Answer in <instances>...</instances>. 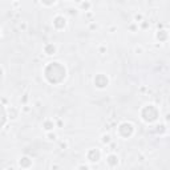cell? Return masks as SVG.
Wrapping results in <instances>:
<instances>
[{
	"label": "cell",
	"instance_id": "8992f818",
	"mask_svg": "<svg viewBox=\"0 0 170 170\" xmlns=\"http://www.w3.org/2000/svg\"><path fill=\"white\" fill-rule=\"evenodd\" d=\"M53 25L57 28V29H61L65 27V19L64 16H56L55 20H53Z\"/></svg>",
	"mask_w": 170,
	"mask_h": 170
},
{
	"label": "cell",
	"instance_id": "5bb4252c",
	"mask_svg": "<svg viewBox=\"0 0 170 170\" xmlns=\"http://www.w3.org/2000/svg\"><path fill=\"white\" fill-rule=\"evenodd\" d=\"M157 132H158V133H164V132H165V126H164V125H158V126H157Z\"/></svg>",
	"mask_w": 170,
	"mask_h": 170
},
{
	"label": "cell",
	"instance_id": "7a4b0ae2",
	"mask_svg": "<svg viewBox=\"0 0 170 170\" xmlns=\"http://www.w3.org/2000/svg\"><path fill=\"white\" fill-rule=\"evenodd\" d=\"M141 116H142V118H144L146 122H153L158 118V110L153 105H147V106H145V108L142 109Z\"/></svg>",
	"mask_w": 170,
	"mask_h": 170
},
{
	"label": "cell",
	"instance_id": "4fadbf2b",
	"mask_svg": "<svg viewBox=\"0 0 170 170\" xmlns=\"http://www.w3.org/2000/svg\"><path fill=\"white\" fill-rule=\"evenodd\" d=\"M42 3L45 4V5H51V4H53L56 1V0H41Z\"/></svg>",
	"mask_w": 170,
	"mask_h": 170
},
{
	"label": "cell",
	"instance_id": "e0dca14e",
	"mask_svg": "<svg viewBox=\"0 0 170 170\" xmlns=\"http://www.w3.org/2000/svg\"><path fill=\"white\" fill-rule=\"evenodd\" d=\"M48 137H49V140H55V138H56V136H55V134H49Z\"/></svg>",
	"mask_w": 170,
	"mask_h": 170
},
{
	"label": "cell",
	"instance_id": "7c38bea8",
	"mask_svg": "<svg viewBox=\"0 0 170 170\" xmlns=\"http://www.w3.org/2000/svg\"><path fill=\"white\" fill-rule=\"evenodd\" d=\"M102 142H104V144L110 142V136H108V134H106V136H104V137H102Z\"/></svg>",
	"mask_w": 170,
	"mask_h": 170
},
{
	"label": "cell",
	"instance_id": "52a82bcc",
	"mask_svg": "<svg viewBox=\"0 0 170 170\" xmlns=\"http://www.w3.org/2000/svg\"><path fill=\"white\" fill-rule=\"evenodd\" d=\"M106 162H108L109 166H112V167L117 166V164H118L117 156H114V154H110V156H108V158H106Z\"/></svg>",
	"mask_w": 170,
	"mask_h": 170
},
{
	"label": "cell",
	"instance_id": "277c9868",
	"mask_svg": "<svg viewBox=\"0 0 170 170\" xmlns=\"http://www.w3.org/2000/svg\"><path fill=\"white\" fill-rule=\"evenodd\" d=\"M95 84L97 88H105L108 85V77L105 75H97L95 77Z\"/></svg>",
	"mask_w": 170,
	"mask_h": 170
},
{
	"label": "cell",
	"instance_id": "8fae6325",
	"mask_svg": "<svg viewBox=\"0 0 170 170\" xmlns=\"http://www.w3.org/2000/svg\"><path fill=\"white\" fill-rule=\"evenodd\" d=\"M53 128H55V124L52 121H45L44 122V129L45 130H52Z\"/></svg>",
	"mask_w": 170,
	"mask_h": 170
},
{
	"label": "cell",
	"instance_id": "6da1fadb",
	"mask_svg": "<svg viewBox=\"0 0 170 170\" xmlns=\"http://www.w3.org/2000/svg\"><path fill=\"white\" fill-rule=\"evenodd\" d=\"M45 77L49 82L57 84L65 77V68L59 62H51L45 68Z\"/></svg>",
	"mask_w": 170,
	"mask_h": 170
},
{
	"label": "cell",
	"instance_id": "ba28073f",
	"mask_svg": "<svg viewBox=\"0 0 170 170\" xmlns=\"http://www.w3.org/2000/svg\"><path fill=\"white\" fill-rule=\"evenodd\" d=\"M19 164H20V166L21 167H29L31 164H32V161H31L28 157H23L21 160L19 161Z\"/></svg>",
	"mask_w": 170,
	"mask_h": 170
},
{
	"label": "cell",
	"instance_id": "5b68a950",
	"mask_svg": "<svg viewBox=\"0 0 170 170\" xmlns=\"http://www.w3.org/2000/svg\"><path fill=\"white\" fill-rule=\"evenodd\" d=\"M100 157H101V153H100L97 149H92V150H89L88 160L90 161V162H97V161L100 160Z\"/></svg>",
	"mask_w": 170,
	"mask_h": 170
},
{
	"label": "cell",
	"instance_id": "9c48e42d",
	"mask_svg": "<svg viewBox=\"0 0 170 170\" xmlns=\"http://www.w3.org/2000/svg\"><path fill=\"white\" fill-rule=\"evenodd\" d=\"M44 51H45L47 55H53V53L56 52V47L53 45V44H47L45 48H44Z\"/></svg>",
	"mask_w": 170,
	"mask_h": 170
},
{
	"label": "cell",
	"instance_id": "2e32d148",
	"mask_svg": "<svg viewBox=\"0 0 170 170\" xmlns=\"http://www.w3.org/2000/svg\"><path fill=\"white\" fill-rule=\"evenodd\" d=\"M5 118H7V117H5V109L3 108V125L5 124Z\"/></svg>",
	"mask_w": 170,
	"mask_h": 170
},
{
	"label": "cell",
	"instance_id": "3957f363",
	"mask_svg": "<svg viewBox=\"0 0 170 170\" xmlns=\"http://www.w3.org/2000/svg\"><path fill=\"white\" fill-rule=\"evenodd\" d=\"M118 133H120V136H122L125 138L130 137L133 134V125L129 124V122H122L120 125V128H118Z\"/></svg>",
	"mask_w": 170,
	"mask_h": 170
},
{
	"label": "cell",
	"instance_id": "9a60e30c",
	"mask_svg": "<svg viewBox=\"0 0 170 170\" xmlns=\"http://www.w3.org/2000/svg\"><path fill=\"white\" fill-rule=\"evenodd\" d=\"M81 7L84 8V10H88V8H89V3H82Z\"/></svg>",
	"mask_w": 170,
	"mask_h": 170
},
{
	"label": "cell",
	"instance_id": "ac0fdd59",
	"mask_svg": "<svg viewBox=\"0 0 170 170\" xmlns=\"http://www.w3.org/2000/svg\"><path fill=\"white\" fill-rule=\"evenodd\" d=\"M166 120H167V121H170V114H167V116H166Z\"/></svg>",
	"mask_w": 170,
	"mask_h": 170
},
{
	"label": "cell",
	"instance_id": "30bf717a",
	"mask_svg": "<svg viewBox=\"0 0 170 170\" xmlns=\"http://www.w3.org/2000/svg\"><path fill=\"white\" fill-rule=\"evenodd\" d=\"M157 39L160 40V41H165V40L167 39V32L166 31H158L157 32Z\"/></svg>",
	"mask_w": 170,
	"mask_h": 170
}]
</instances>
